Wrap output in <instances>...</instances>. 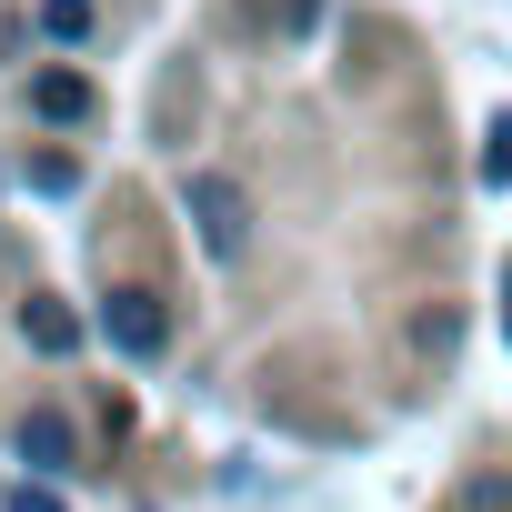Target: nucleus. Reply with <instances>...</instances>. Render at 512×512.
<instances>
[{
  "instance_id": "8",
  "label": "nucleus",
  "mask_w": 512,
  "mask_h": 512,
  "mask_svg": "<svg viewBox=\"0 0 512 512\" xmlns=\"http://www.w3.org/2000/svg\"><path fill=\"white\" fill-rule=\"evenodd\" d=\"M492 181H512V121H492V161H482Z\"/></svg>"
},
{
  "instance_id": "4",
  "label": "nucleus",
  "mask_w": 512,
  "mask_h": 512,
  "mask_svg": "<svg viewBox=\"0 0 512 512\" xmlns=\"http://www.w3.org/2000/svg\"><path fill=\"white\" fill-rule=\"evenodd\" d=\"M31 111H41V121H91V81H81V71H41V81H31Z\"/></svg>"
},
{
  "instance_id": "3",
  "label": "nucleus",
  "mask_w": 512,
  "mask_h": 512,
  "mask_svg": "<svg viewBox=\"0 0 512 512\" xmlns=\"http://www.w3.org/2000/svg\"><path fill=\"white\" fill-rule=\"evenodd\" d=\"M21 462H31V472H71V462H81L71 422H61V412H31V422H21Z\"/></svg>"
},
{
  "instance_id": "1",
  "label": "nucleus",
  "mask_w": 512,
  "mask_h": 512,
  "mask_svg": "<svg viewBox=\"0 0 512 512\" xmlns=\"http://www.w3.org/2000/svg\"><path fill=\"white\" fill-rule=\"evenodd\" d=\"M181 201H191V221H201V251H211V262H231V251L251 241V201H241L221 171H191Z\"/></svg>"
},
{
  "instance_id": "9",
  "label": "nucleus",
  "mask_w": 512,
  "mask_h": 512,
  "mask_svg": "<svg viewBox=\"0 0 512 512\" xmlns=\"http://www.w3.org/2000/svg\"><path fill=\"white\" fill-rule=\"evenodd\" d=\"M11 512H61V502L51 492H11Z\"/></svg>"
},
{
  "instance_id": "2",
  "label": "nucleus",
  "mask_w": 512,
  "mask_h": 512,
  "mask_svg": "<svg viewBox=\"0 0 512 512\" xmlns=\"http://www.w3.org/2000/svg\"><path fill=\"white\" fill-rule=\"evenodd\" d=\"M101 332H111V352H131V362H161V342H171V312H161L151 292H111V302H101Z\"/></svg>"
},
{
  "instance_id": "7",
  "label": "nucleus",
  "mask_w": 512,
  "mask_h": 512,
  "mask_svg": "<svg viewBox=\"0 0 512 512\" xmlns=\"http://www.w3.org/2000/svg\"><path fill=\"white\" fill-rule=\"evenodd\" d=\"M31 191H81V171H71L61 151H41V161H31Z\"/></svg>"
},
{
  "instance_id": "5",
  "label": "nucleus",
  "mask_w": 512,
  "mask_h": 512,
  "mask_svg": "<svg viewBox=\"0 0 512 512\" xmlns=\"http://www.w3.org/2000/svg\"><path fill=\"white\" fill-rule=\"evenodd\" d=\"M21 332H31V352H51V362H61V352H81V322H71L61 302H31V312H21Z\"/></svg>"
},
{
  "instance_id": "6",
  "label": "nucleus",
  "mask_w": 512,
  "mask_h": 512,
  "mask_svg": "<svg viewBox=\"0 0 512 512\" xmlns=\"http://www.w3.org/2000/svg\"><path fill=\"white\" fill-rule=\"evenodd\" d=\"M41 31L51 41H91V0H41Z\"/></svg>"
}]
</instances>
